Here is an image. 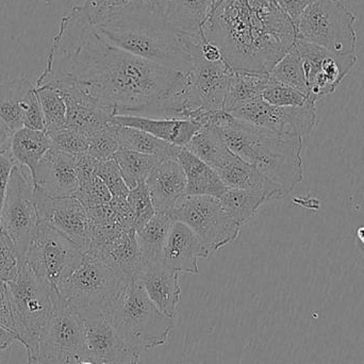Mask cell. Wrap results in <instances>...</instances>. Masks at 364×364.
<instances>
[{
    "label": "cell",
    "instance_id": "cell-12",
    "mask_svg": "<svg viewBox=\"0 0 364 364\" xmlns=\"http://www.w3.org/2000/svg\"><path fill=\"white\" fill-rule=\"evenodd\" d=\"M316 102L309 98L303 106L277 107L258 100L235 109L231 114L252 125L304 139L316 127Z\"/></svg>",
    "mask_w": 364,
    "mask_h": 364
},
{
    "label": "cell",
    "instance_id": "cell-37",
    "mask_svg": "<svg viewBox=\"0 0 364 364\" xmlns=\"http://www.w3.org/2000/svg\"><path fill=\"white\" fill-rule=\"evenodd\" d=\"M89 138V153L87 155L95 158L98 161L111 159L114 154L121 149L117 134L115 124L111 122L109 125L92 132Z\"/></svg>",
    "mask_w": 364,
    "mask_h": 364
},
{
    "label": "cell",
    "instance_id": "cell-34",
    "mask_svg": "<svg viewBox=\"0 0 364 364\" xmlns=\"http://www.w3.org/2000/svg\"><path fill=\"white\" fill-rule=\"evenodd\" d=\"M36 92L42 108L45 132L51 134L64 129L68 109L63 96L49 85H36Z\"/></svg>",
    "mask_w": 364,
    "mask_h": 364
},
{
    "label": "cell",
    "instance_id": "cell-9",
    "mask_svg": "<svg viewBox=\"0 0 364 364\" xmlns=\"http://www.w3.org/2000/svg\"><path fill=\"white\" fill-rule=\"evenodd\" d=\"M171 215L183 223L197 235L209 258L220 248L237 240L239 226L229 216L220 198L212 196H188L181 199Z\"/></svg>",
    "mask_w": 364,
    "mask_h": 364
},
{
    "label": "cell",
    "instance_id": "cell-19",
    "mask_svg": "<svg viewBox=\"0 0 364 364\" xmlns=\"http://www.w3.org/2000/svg\"><path fill=\"white\" fill-rule=\"evenodd\" d=\"M228 188L252 191L269 197V200L282 198L287 193L282 186L263 176L255 166L239 156L225 149L211 166Z\"/></svg>",
    "mask_w": 364,
    "mask_h": 364
},
{
    "label": "cell",
    "instance_id": "cell-28",
    "mask_svg": "<svg viewBox=\"0 0 364 364\" xmlns=\"http://www.w3.org/2000/svg\"><path fill=\"white\" fill-rule=\"evenodd\" d=\"M174 220L171 214L156 212L143 228L136 231L143 267L162 263L166 237Z\"/></svg>",
    "mask_w": 364,
    "mask_h": 364
},
{
    "label": "cell",
    "instance_id": "cell-6",
    "mask_svg": "<svg viewBox=\"0 0 364 364\" xmlns=\"http://www.w3.org/2000/svg\"><path fill=\"white\" fill-rule=\"evenodd\" d=\"M109 320L124 342L140 354L166 344L175 326L174 318L156 307L136 276L128 282Z\"/></svg>",
    "mask_w": 364,
    "mask_h": 364
},
{
    "label": "cell",
    "instance_id": "cell-8",
    "mask_svg": "<svg viewBox=\"0 0 364 364\" xmlns=\"http://www.w3.org/2000/svg\"><path fill=\"white\" fill-rule=\"evenodd\" d=\"M296 38L339 55L357 49L356 16L343 0H314L296 25Z\"/></svg>",
    "mask_w": 364,
    "mask_h": 364
},
{
    "label": "cell",
    "instance_id": "cell-29",
    "mask_svg": "<svg viewBox=\"0 0 364 364\" xmlns=\"http://www.w3.org/2000/svg\"><path fill=\"white\" fill-rule=\"evenodd\" d=\"M269 80V74L233 70L229 79L224 110L231 113L244 105L262 100Z\"/></svg>",
    "mask_w": 364,
    "mask_h": 364
},
{
    "label": "cell",
    "instance_id": "cell-10",
    "mask_svg": "<svg viewBox=\"0 0 364 364\" xmlns=\"http://www.w3.org/2000/svg\"><path fill=\"white\" fill-rule=\"evenodd\" d=\"M38 224L31 174L27 168L15 164L0 215V228L11 237L23 262L27 260Z\"/></svg>",
    "mask_w": 364,
    "mask_h": 364
},
{
    "label": "cell",
    "instance_id": "cell-24",
    "mask_svg": "<svg viewBox=\"0 0 364 364\" xmlns=\"http://www.w3.org/2000/svg\"><path fill=\"white\" fill-rule=\"evenodd\" d=\"M112 121L119 125L144 130L160 140L182 147H186L201 129L194 122L149 119L136 115H115Z\"/></svg>",
    "mask_w": 364,
    "mask_h": 364
},
{
    "label": "cell",
    "instance_id": "cell-25",
    "mask_svg": "<svg viewBox=\"0 0 364 364\" xmlns=\"http://www.w3.org/2000/svg\"><path fill=\"white\" fill-rule=\"evenodd\" d=\"M36 97V85L28 79L0 82V117L13 132L23 128V117Z\"/></svg>",
    "mask_w": 364,
    "mask_h": 364
},
{
    "label": "cell",
    "instance_id": "cell-2",
    "mask_svg": "<svg viewBox=\"0 0 364 364\" xmlns=\"http://www.w3.org/2000/svg\"><path fill=\"white\" fill-rule=\"evenodd\" d=\"M203 34L233 70L269 74L296 42L292 19L275 0H218Z\"/></svg>",
    "mask_w": 364,
    "mask_h": 364
},
{
    "label": "cell",
    "instance_id": "cell-1",
    "mask_svg": "<svg viewBox=\"0 0 364 364\" xmlns=\"http://www.w3.org/2000/svg\"><path fill=\"white\" fill-rule=\"evenodd\" d=\"M175 73L111 44L83 6H75L62 18L36 83H65L115 117L140 110L170 85Z\"/></svg>",
    "mask_w": 364,
    "mask_h": 364
},
{
    "label": "cell",
    "instance_id": "cell-15",
    "mask_svg": "<svg viewBox=\"0 0 364 364\" xmlns=\"http://www.w3.org/2000/svg\"><path fill=\"white\" fill-rule=\"evenodd\" d=\"M82 320L85 360L95 364H139L140 353L124 342L109 316H91Z\"/></svg>",
    "mask_w": 364,
    "mask_h": 364
},
{
    "label": "cell",
    "instance_id": "cell-7",
    "mask_svg": "<svg viewBox=\"0 0 364 364\" xmlns=\"http://www.w3.org/2000/svg\"><path fill=\"white\" fill-rule=\"evenodd\" d=\"M14 333L27 350L28 358L38 354L41 336L53 311L55 291L23 262L18 275L9 282Z\"/></svg>",
    "mask_w": 364,
    "mask_h": 364
},
{
    "label": "cell",
    "instance_id": "cell-49",
    "mask_svg": "<svg viewBox=\"0 0 364 364\" xmlns=\"http://www.w3.org/2000/svg\"><path fill=\"white\" fill-rule=\"evenodd\" d=\"M174 0H143L145 11L168 18Z\"/></svg>",
    "mask_w": 364,
    "mask_h": 364
},
{
    "label": "cell",
    "instance_id": "cell-18",
    "mask_svg": "<svg viewBox=\"0 0 364 364\" xmlns=\"http://www.w3.org/2000/svg\"><path fill=\"white\" fill-rule=\"evenodd\" d=\"M75 156L50 149L36 166L31 178L34 188L50 197H73L80 188Z\"/></svg>",
    "mask_w": 364,
    "mask_h": 364
},
{
    "label": "cell",
    "instance_id": "cell-55",
    "mask_svg": "<svg viewBox=\"0 0 364 364\" xmlns=\"http://www.w3.org/2000/svg\"><path fill=\"white\" fill-rule=\"evenodd\" d=\"M0 232H1V228H0Z\"/></svg>",
    "mask_w": 364,
    "mask_h": 364
},
{
    "label": "cell",
    "instance_id": "cell-26",
    "mask_svg": "<svg viewBox=\"0 0 364 364\" xmlns=\"http://www.w3.org/2000/svg\"><path fill=\"white\" fill-rule=\"evenodd\" d=\"M218 0H174L171 10V25L182 36L196 38L203 32Z\"/></svg>",
    "mask_w": 364,
    "mask_h": 364
},
{
    "label": "cell",
    "instance_id": "cell-38",
    "mask_svg": "<svg viewBox=\"0 0 364 364\" xmlns=\"http://www.w3.org/2000/svg\"><path fill=\"white\" fill-rule=\"evenodd\" d=\"M308 97L303 92L278 82L269 76V82L262 94V100L267 104L277 107H299L308 102Z\"/></svg>",
    "mask_w": 364,
    "mask_h": 364
},
{
    "label": "cell",
    "instance_id": "cell-47",
    "mask_svg": "<svg viewBox=\"0 0 364 364\" xmlns=\"http://www.w3.org/2000/svg\"><path fill=\"white\" fill-rule=\"evenodd\" d=\"M98 164H100L98 160L87 154L77 157L76 174L78 177L79 184L85 183L92 177L95 176Z\"/></svg>",
    "mask_w": 364,
    "mask_h": 364
},
{
    "label": "cell",
    "instance_id": "cell-50",
    "mask_svg": "<svg viewBox=\"0 0 364 364\" xmlns=\"http://www.w3.org/2000/svg\"><path fill=\"white\" fill-rule=\"evenodd\" d=\"M14 132L9 127L8 124L0 117V154L10 151L11 141Z\"/></svg>",
    "mask_w": 364,
    "mask_h": 364
},
{
    "label": "cell",
    "instance_id": "cell-39",
    "mask_svg": "<svg viewBox=\"0 0 364 364\" xmlns=\"http://www.w3.org/2000/svg\"><path fill=\"white\" fill-rule=\"evenodd\" d=\"M127 201L134 214V228L139 231L151 220L156 214L155 207L151 201V194L146 183L140 184L130 190Z\"/></svg>",
    "mask_w": 364,
    "mask_h": 364
},
{
    "label": "cell",
    "instance_id": "cell-44",
    "mask_svg": "<svg viewBox=\"0 0 364 364\" xmlns=\"http://www.w3.org/2000/svg\"><path fill=\"white\" fill-rule=\"evenodd\" d=\"M111 207L115 213L117 224L123 227L126 230H132L134 228V214L132 208L128 203L127 198L124 197H113L110 201Z\"/></svg>",
    "mask_w": 364,
    "mask_h": 364
},
{
    "label": "cell",
    "instance_id": "cell-16",
    "mask_svg": "<svg viewBox=\"0 0 364 364\" xmlns=\"http://www.w3.org/2000/svg\"><path fill=\"white\" fill-rule=\"evenodd\" d=\"M186 42L192 55V64L188 72L194 95L205 108L210 110H224L232 68L225 60L218 62L208 61L200 55L192 38H186Z\"/></svg>",
    "mask_w": 364,
    "mask_h": 364
},
{
    "label": "cell",
    "instance_id": "cell-27",
    "mask_svg": "<svg viewBox=\"0 0 364 364\" xmlns=\"http://www.w3.org/2000/svg\"><path fill=\"white\" fill-rule=\"evenodd\" d=\"M51 149L50 138L46 132L21 128L13 134L10 154L15 164L33 174L45 154Z\"/></svg>",
    "mask_w": 364,
    "mask_h": 364
},
{
    "label": "cell",
    "instance_id": "cell-13",
    "mask_svg": "<svg viewBox=\"0 0 364 364\" xmlns=\"http://www.w3.org/2000/svg\"><path fill=\"white\" fill-rule=\"evenodd\" d=\"M309 97L318 100L333 93L357 62V55H339L296 38Z\"/></svg>",
    "mask_w": 364,
    "mask_h": 364
},
{
    "label": "cell",
    "instance_id": "cell-54",
    "mask_svg": "<svg viewBox=\"0 0 364 364\" xmlns=\"http://www.w3.org/2000/svg\"><path fill=\"white\" fill-rule=\"evenodd\" d=\"M79 364H95V363H91V361L82 360V361H80V363H79Z\"/></svg>",
    "mask_w": 364,
    "mask_h": 364
},
{
    "label": "cell",
    "instance_id": "cell-32",
    "mask_svg": "<svg viewBox=\"0 0 364 364\" xmlns=\"http://www.w3.org/2000/svg\"><path fill=\"white\" fill-rule=\"evenodd\" d=\"M83 8L95 27L145 11L143 0H85Z\"/></svg>",
    "mask_w": 364,
    "mask_h": 364
},
{
    "label": "cell",
    "instance_id": "cell-22",
    "mask_svg": "<svg viewBox=\"0 0 364 364\" xmlns=\"http://www.w3.org/2000/svg\"><path fill=\"white\" fill-rule=\"evenodd\" d=\"M179 274L162 263H158L143 267L136 275L151 301L168 318H174L181 301Z\"/></svg>",
    "mask_w": 364,
    "mask_h": 364
},
{
    "label": "cell",
    "instance_id": "cell-45",
    "mask_svg": "<svg viewBox=\"0 0 364 364\" xmlns=\"http://www.w3.org/2000/svg\"><path fill=\"white\" fill-rule=\"evenodd\" d=\"M15 162L10 151L0 154V215H1L6 190H8L9 182H10L11 174H12Z\"/></svg>",
    "mask_w": 364,
    "mask_h": 364
},
{
    "label": "cell",
    "instance_id": "cell-46",
    "mask_svg": "<svg viewBox=\"0 0 364 364\" xmlns=\"http://www.w3.org/2000/svg\"><path fill=\"white\" fill-rule=\"evenodd\" d=\"M0 326L14 333V322H13L8 284L1 280H0Z\"/></svg>",
    "mask_w": 364,
    "mask_h": 364
},
{
    "label": "cell",
    "instance_id": "cell-41",
    "mask_svg": "<svg viewBox=\"0 0 364 364\" xmlns=\"http://www.w3.org/2000/svg\"><path fill=\"white\" fill-rule=\"evenodd\" d=\"M23 263L12 240L1 230L0 232V280L6 284L15 280Z\"/></svg>",
    "mask_w": 364,
    "mask_h": 364
},
{
    "label": "cell",
    "instance_id": "cell-51",
    "mask_svg": "<svg viewBox=\"0 0 364 364\" xmlns=\"http://www.w3.org/2000/svg\"><path fill=\"white\" fill-rule=\"evenodd\" d=\"M15 342H18V338H17L16 333L4 328V327L0 326V353L10 348Z\"/></svg>",
    "mask_w": 364,
    "mask_h": 364
},
{
    "label": "cell",
    "instance_id": "cell-3",
    "mask_svg": "<svg viewBox=\"0 0 364 364\" xmlns=\"http://www.w3.org/2000/svg\"><path fill=\"white\" fill-rule=\"evenodd\" d=\"M218 130L229 151L282 186L287 194L303 181L301 136L258 127L235 117Z\"/></svg>",
    "mask_w": 364,
    "mask_h": 364
},
{
    "label": "cell",
    "instance_id": "cell-11",
    "mask_svg": "<svg viewBox=\"0 0 364 364\" xmlns=\"http://www.w3.org/2000/svg\"><path fill=\"white\" fill-rule=\"evenodd\" d=\"M83 258L85 252L70 240L38 223L26 263L55 291Z\"/></svg>",
    "mask_w": 364,
    "mask_h": 364
},
{
    "label": "cell",
    "instance_id": "cell-21",
    "mask_svg": "<svg viewBox=\"0 0 364 364\" xmlns=\"http://www.w3.org/2000/svg\"><path fill=\"white\" fill-rule=\"evenodd\" d=\"M199 258H205L197 235L183 223L174 220L164 245L162 264L178 273L198 274Z\"/></svg>",
    "mask_w": 364,
    "mask_h": 364
},
{
    "label": "cell",
    "instance_id": "cell-35",
    "mask_svg": "<svg viewBox=\"0 0 364 364\" xmlns=\"http://www.w3.org/2000/svg\"><path fill=\"white\" fill-rule=\"evenodd\" d=\"M269 76L278 82L303 92L309 97L303 61L296 45H293L292 48L274 66L273 70L269 73Z\"/></svg>",
    "mask_w": 364,
    "mask_h": 364
},
{
    "label": "cell",
    "instance_id": "cell-4",
    "mask_svg": "<svg viewBox=\"0 0 364 364\" xmlns=\"http://www.w3.org/2000/svg\"><path fill=\"white\" fill-rule=\"evenodd\" d=\"M108 42L132 55L176 70H190L192 55L166 17L141 11L95 27Z\"/></svg>",
    "mask_w": 364,
    "mask_h": 364
},
{
    "label": "cell",
    "instance_id": "cell-30",
    "mask_svg": "<svg viewBox=\"0 0 364 364\" xmlns=\"http://www.w3.org/2000/svg\"><path fill=\"white\" fill-rule=\"evenodd\" d=\"M114 124L115 134L119 146L144 155L156 156L162 159L170 158L173 145L171 143L160 140L144 130Z\"/></svg>",
    "mask_w": 364,
    "mask_h": 364
},
{
    "label": "cell",
    "instance_id": "cell-40",
    "mask_svg": "<svg viewBox=\"0 0 364 364\" xmlns=\"http://www.w3.org/2000/svg\"><path fill=\"white\" fill-rule=\"evenodd\" d=\"M51 149L79 157L89 153V138L81 132L64 129L49 134Z\"/></svg>",
    "mask_w": 364,
    "mask_h": 364
},
{
    "label": "cell",
    "instance_id": "cell-17",
    "mask_svg": "<svg viewBox=\"0 0 364 364\" xmlns=\"http://www.w3.org/2000/svg\"><path fill=\"white\" fill-rule=\"evenodd\" d=\"M199 108H203V106L193 92L190 72L177 70L170 85L132 115L191 122L195 111Z\"/></svg>",
    "mask_w": 364,
    "mask_h": 364
},
{
    "label": "cell",
    "instance_id": "cell-43",
    "mask_svg": "<svg viewBox=\"0 0 364 364\" xmlns=\"http://www.w3.org/2000/svg\"><path fill=\"white\" fill-rule=\"evenodd\" d=\"M96 174L106 184L107 188L110 191L112 197H124L127 198L130 188H128L123 175L119 170V164L115 161L114 158H111L105 161H100L96 170Z\"/></svg>",
    "mask_w": 364,
    "mask_h": 364
},
{
    "label": "cell",
    "instance_id": "cell-14",
    "mask_svg": "<svg viewBox=\"0 0 364 364\" xmlns=\"http://www.w3.org/2000/svg\"><path fill=\"white\" fill-rule=\"evenodd\" d=\"M36 212L41 224L63 235L87 252L91 245V222L76 197H50L36 190Z\"/></svg>",
    "mask_w": 364,
    "mask_h": 364
},
{
    "label": "cell",
    "instance_id": "cell-23",
    "mask_svg": "<svg viewBox=\"0 0 364 364\" xmlns=\"http://www.w3.org/2000/svg\"><path fill=\"white\" fill-rule=\"evenodd\" d=\"M170 158L181 164L186 179L188 196H212L220 198L228 188L218 173L186 147L172 145Z\"/></svg>",
    "mask_w": 364,
    "mask_h": 364
},
{
    "label": "cell",
    "instance_id": "cell-36",
    "mask_svg": "<svg viewBox=\"0 0 364 364\" xmlns=\"http://www.w3.org/2000/svg\"><path fill=\"white\" fill-rule=\"evenodd\" d=\"M186 149L212 166L227 146L216 128L205 127L193 136Z\"/></svg>",
    "mask_w": 364,
    "mask_h": 364
},
{
    "label": "cell",
    "instance_id": "cell-20",
    "mask_svg": "<svg viewBox=\"0 0 364 364\" xmlns=\"http://www.w3.org/2000/svg\"><path fill=\"white\" fill-rule=\"evenodd\" d=\"M156 212L171 214L186 196V179L181 164L173 159L161 160L145 181Z\"/></svg>",
    "mask_w": 364,
    "mask_h": 364
},
{
    "label": "cell",
    "instance_id": "cell-48",
    "mask_svg": "<svg viewBox=\"0 0 364 364\" xmlns=\"http://www.w3.org/2000/svg\"><path fill=\"white\" fill-rule=\"evenodd\" d=\"M275 1L288 14V16L292 19L294 25H296L304 11L314 0H275Z\"/></svg>",
    "mask_w": 364,
    "mask_h": 364
},
{
    "label": "cell",
    "instance_id": "cell-52",
    "mask_svg": "<svg viewBox=\"0 0 364 364\" xmlns=\"http://www.w3.org/2000/svg\"><path fill=\"white\" fill-rule=\"evenodd\" d=\"M358 237H359V239H360L361 241H363L364 243V227H363V228L359 229Z\"/></svg>",
    "mask_w": 364,
    "mask_h": 364
},
{
    "label": "cell",
    "instance_id": "cell-33",
    "mask_svg": "<svg viewBox=\"0 0 364 364\" xmlns=\"http://www.w3.org/2000/svg\"><path fill=\"white\" fill-rule=\"evenodd\" d=\"M113 158L119 164L124 181L130 190L144 183L151 171L164 160L156 156L144 155L123 147L114 154Z\"/></svg>",
    "mask_w": 364,
    "mask_h": 364
},
{
    "label": "cell",
    "instance_id": "cell-42",
    "mask_svg": "<svg viewBox=\"0 0 364 364\" xmlns=\"http://www.w3.org/2000/svg\"><path fill=\"white\" fill-rule=\"evenodd\" d=\"M75 197L85 205V209L106 205L113 198L110 191L97 174L90 181L80 184V188Z\"/></svg>",
    "mask_w": 364,
    "mask_h": 364
},
{
    "label": "cell",
    "instance_id": "cell-53",
    "mask_svg": "<svg viewBox=\"0 0 364 364\" xmlns=\"http://www.w3.org/2000/svg\"><path fill=\"white\" fill-rule=\"evenodd\" d=\"M27 364H42V363H38V359L28 358Z\"/></svg>",
    "mask_w": 364,
    "mask_h": 364
},
{
    "label": "cell",
    "instance_id": "cell-5",
    "mask_svg": "<svg viewBox=\"0 0 364 364\" xmlns=\"http://www.w3.org/2000/svg\"><path fill=\"white\" fill-rule=\"evenodd\" d=\"M129 282L117 267L85 255L80 264L55 289V294L81 318L109 316Z\"/></svg>",
    "mask_w": 364,
    "mask_h": 364
},
{
    "label": "cell",
    "instance_id": "cell-31",
    "mask_svg": "<svg viewBox=\"0 0 364 364\" xmlns=\"http://www.w3.org/2000/svg\"><path fill=\"white\" fill-rule=\"evenodd\" d=\"M220 200L229 216L241 227L250 222L263 205L271 201L261 193L237 188H228Z\"/></svg>",
    "mask_w": 364,
    "mask_h": 364
}]
</instances>
